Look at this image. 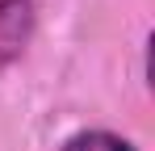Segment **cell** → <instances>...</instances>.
I'll return each mask as SVG.
<instances>
[{
  "mask_svg": "<svg viewBox=\"0 0 155 151\" xmlns=\"http://www.w3.org/2000/svg\"><path fill=\"white\" fill-rule=\"evenodd\" d=\"M38 34V0H0V76L21 63Z\"/></svg>",
  "mask_w": 155,
  "mask_h": 151,
  "instance_id": "obj_1",
  "label": "cell"
},
{
  "mask_svg": "<svg viewBox=\"0 0 155 151\" xmlns=\"http://www.w3.org/2000/svg\"><path fill=\"white\" fill-rule=\"evenodd\" d=\"M63 151H138V147L113 130H80L63 143Z\"/></svg>",
  "mask_w": 155,
  "mask_h": 151,
  "instance_id": "obj_2",
  "label": "cell"
}]
</instances>
